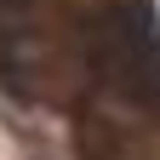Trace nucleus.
<instances>
[{"label":"nucleus","mask_w":160,"mask_h":160,"mask_svg":"<svg viewBox=\"0 0 160 160\" xmlns=\"http://www.w3.org/2000/svg\"><path fill=\"white\" fill-rule=\"evenodd\" d=\"M120 74H132V80H137V92H143L149 103L160 109V40H154V46H149L143 57H137L132 69H120Z\"/></svg>","instance_id":"f257e3e1"}]
</instances>
